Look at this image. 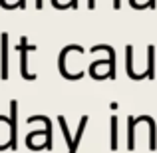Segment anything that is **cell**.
Returning <instances> with one entry per match:
<instances>
[{"instance_id": "cell-9", "label": "cell", "mask_w": 157, "mask_h": 153, "mask_svg": "<svg viewBox=\"0 0 157 153\" xmlns=\"http://www.w3.org/2000/svg\"><path fill=\"white\" fill-rule=\"evenodd\" d=\"M127 123H129V127H127V129H129V137H127V149H133L135 147V139H133V129H135V117H129L127 119Z\"/></svg>"}, {"instance_id": "cell-7", "label": "cell", "mask_w": 157, "mask_h": 153, "mask_svg": "<svg viewBox=\"0 0 157 153\" xmlns=\"http://www.w3.org/2000/svg\"><path fill=\"white\" fill-rule=\"evenodd\" d=\"M109 133H111V149H117V117H111V127H109Z\"/></svg>"}, {"instance_id": "cell-8", "label": "cell", "mask_w": 157, "mask_h": 153, "mask_svg": "<svg viewBox=\"0 0 157 153\" xmlns=\"http://www.w3.org/2000/svg\"><path fill=\"white\" fill-rule=\"evenodd\" d=\"M125 54H127V76L135 80V74H133V46H127Z\"/></svg>"}, {"instance_id": "cell-5", "label": "cell", "mask_w": 157, "mask_h": 153, "mask_svg": "<svg viewBox=\"0 0 157 153\" xmlns=\"http://www.w3.org/2000/svg\"><path fill=\"white\" fill-rule=\"evenodd\" d=\"M86 125H88V115H84V117L80 119V125H78L76 137L72 139V143H70V153H76L78 151V145H80V139H82V135H84V131H86Z\"/></svg>"}, {"instance_id": "cell-11", "label": "cell", "mask_w": 157, "mask_h": 153, "mask_svg": "<svg viewBox=\"0 0 157 153\" xmlns=\"http://www.w3.org/2000/svg\"><path fill=\"white\" fill-rule=\"evenodd\" d=\"M121 6V0H113V8H119Z\"/></svg>"}, {"instance_id": "cell-1", "label": "cell", "mask_w": 157, "mask_h": 153, "mask_svg": "<svg viewBox=\"0 0 157 153\" xmlns=\"http://www.w3.org/2000/svg\"><path fill=\"white\" fill-rule=\"evenodd\" d=\"M8 147L16 151L18 147V101H10V119H8Z\"/></svg>"}, {"instance_id": "cell-3", "label": "cell", "mask_w": 157, "mask_h": 153, "mask_svg": "<svg viewBox=\"0 0 157 153\" xmlns=\"http://www.w3.org/2000/svg\"><path fill=\"white\" fill-rule=\"evenodd\" d=\"M34 121H42L44 125H46V129H44V133H46V149L52 151V123L48 117H44V115H34V117H28V125Z\"/></svg>"}, {"instance_id": "cell-12", "label": "cell", "mask_w": 157, "mask_h": 153, "mask_svg": "<svg viewBox=\"0 0 157 153\" xmlns=\"http://www.w3.org/2000/svg\"><path fill=\"white\" fill-rule=\"evenodd\" d=\"M96 6V0H88V8H94Z\"/></svg>"}, {"instance_id": "cell-6", "label": "cell", "mask_w": 157, "mask_h": 153, "mask_svg": "<svg viewBox=\"0 0 157 153\" xmlns=\"http://www.w3.org/2000/svg\"><path fill=\"white\" fill-rule=\"evenodd\" d=\"M147 60H149V64H147L145 78L153 80V78H155V48H153V46H149V48H147Z\"/></svg>"}, {"instance_id": "cell-10", "label": "cell", "mask_w": 157, "mask_h": 153, "mask_svg": "<svg viewBox=\"0 0 157 153\" xmlns=\"http://www.w3.org/2000/svg\"><path fill=\"white\" fill-rule=\"evenodd\" d=\"M42 4H44V0H36V8H38V10L42 8Z\"/></svg>"}, {"instance_id": "cell-4", "label": "cell", "mask_w": 157, "mask_h": 153, "mask_svg": "<svg viewBox=\"0 0 157 153\" xmlns=\"http://www.w3.org/2000/svg\"><path fill=\"white\" fill-rule=\"evenodd\" d=\"M0 58H2V80H8V34H2V50H0Z\"/></svg>"}, {"instance_id": "cell-2", "label": "cell", "mask_w": 157, "mask_h": 153, "mask_svg": "<svg viewBox=\"0 0 157 153\" xmlns=\"http://www.w3.org/2000/svg\"><path fill=\"white\" fill-rule=\"evenodd\" d=\"M18 50H20V72H22V78L24 80H28V82H34L36 78V74H32L30 70H28V52H34L36 50V46H28V40L26 38H22L20 40V46H18Z\"/></svg>"}]
</instances>
